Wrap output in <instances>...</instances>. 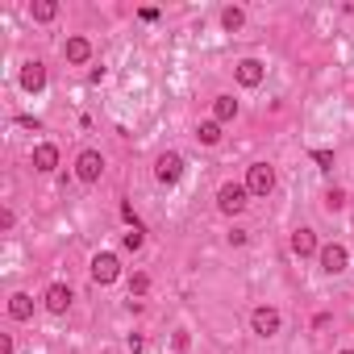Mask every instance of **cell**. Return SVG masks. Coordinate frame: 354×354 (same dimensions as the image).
Wrapping results in <instances>:
<instances>
[{"label":"cell","mask_w":354,"mask_h":354,"mask_svg":"<svg viewBox=\"0 0 354 354\" xmlns=\"http://www.w3.org/2000/svg\"><path fill=\"white\" fill-rule=\"evenodd\" d=\"M321 271H329V275H337V271H346V263H350V254H346V246H337V242H329V246H321Z\"/></svg>","instance_id":"obj_6"},{"label":"cell","mask_w":354,"mask_h":354,"mask_svg":"<svg viewBox=\"0 0 354 354\" xmlns=\"http://www.w3.org/2000/svg\"><path fill=\"white\" fill-rule=\"evenodd\" d=\"M213 117H217V121H234V117H238V100H234V96H217V100H213Z\"/></svg>","instance_id":"obj_15"},{"label":"cell","mask_w":354,"mask_h":354,"mask_svg":"<svg viewBox=\"0 0 354 354\" xmlns=\"http://www.w3.org/2000/svg\"><path fill=\"white\" fill-rule=\"evenodd\" d=\"M142 242H146V234H142V230H129V234L121 238V246H125V250H142Z\"/></svg>","instance_id":"obj_20"},{"label":"cell","mask_w":354,"mask_h":354,"mask_svg":"<svg viewBox=\"0 0 354 354\" xmlns=\"http://www.w3.org/2000/svg\"><path fill=\"white\" fill-rule=\"evenodd\" d=\"M242 21H246V13H242V9H225V13H221V26H225L230 34H234V30H242Z\"/></svg>","instance_id":"obj_18"},{"label":"cell","mask_w":354,"mask_h":354,"mask_svg":"<svg viewBox=\"0 0 354 354\" xmlns=\"http://www.w3.org/2000/svg\"><path fill=\"white\" fill-rule=\"evenodd\" d=\"M55 17H59L55 0H38V5H34V21H55Z\"/></svg>","instance_id":"obj_17"},{"label":"cell","mask_w":354,"mask_h":354,"mask_svg":"<svg viewBox=\"0 0 354 354\" xmlns=\"http://www.w3.org/2000/svg\"><path fill=\"white\" fill-rule=\"evenodd\" d=\"M234 75H238V84H242V88H259L267 71H263V63H259V59H242V63L234 67Z\"/></svg>","instance_id":"obj_9"},{"label":"cell","mask_w":354,"mask_h":354,"mask_svg":"<svg viewBox=\"0 0 354 354\" xmlns=\"http://www.w3.org/2000/svg\"><path fill=\"white\" fill-rule=\"evenodd\" d=\"M313 162H317L321 171H329V167H333V150H313Z\"/></svg>","instance_id":"obj_21"},{"label":"cell","mask_w":354,"mask_h":354,"mask_svg":"<svg viewBox=\"0 0 354 354\" xmlns=\"http://www.w3.org/2000/svg\"><path fill=\"white\" fill-rule=\"evenodd\" d=\"M34 167H38V171H55V167H59V146H50V142L34 146Z\"/></svg>","instance_id":"obj_13"},{"label":"cell","mask_w":354,"mask_h":354,"mask_svg":"<svg viewBox=\"0 0 354 354\" xmlns=\"http://www.w3.org/2000/svg\"><path fill=\"white\" fill-rule=\"evenodd\" d=\"M63 55H67V63H88L92 59V42L88 38H67Z\"/></svg>","instance_id":"obj_12"},{"label":"cell","mask_w":354,"mask_h":354,"mask_svg":"<svg viewBox=\"0 0 354 354\" xmlns=\"http://www.w3.org/2000/svg\"><path fill=\"white\" fill-rule=\"evenodd\" d=\"M146 288H150V275H133V279H129V292H133V296H142Z\"/></svg>","instance_id":"obj_22"},{"label":"cell","mask_w":354,"mask_h":354,"mask_svg":"<svg viewBox=\"0 0 354 354\" xmlns=\"http://www.w3.org/2000/svg\"><path fill=\"white\" fill-rule=\"evenodd\" d=\"M180 175H184V158L180 154H175V150L158 154V162H154V180L158 184H180Z\"/></svg>","instance_id":"obj_4"},{"label":"cell","mask_w":354,"mask_h":354,"mask_svg":"<svg viewBox=\"0 0 354 354\" xmlns=\"http://www.w3.org/2000/svg\"><path fill=\"white\" fill-rule=\"evenodd\" d=\"M279 325H283V317H279V308H271V304H259V308L250 313V329H254L259 337H275Z\"/></svg>","instance_id":"obj_2"},{"label":"cell","mask_w":354,"mask_h":354,"mask_svg":"<svg viewBox=\"0 0 354 354\" xmlns=\"http://www.w3.org/2000/svg\"><path fill=\"white\" fill-rule=\"evenodd\" d=\"M21 88H26V92H42V88H46V67H42L38 59L21 67Z\"/></svg>","instance_id":"obj_10"},{"label":"cell","mask_w":354,"mask_h":354,"mask_svg":"<svg viewBox=\"0 0 354 354\" xmlns=\"http://www.w3.org/2000/svg\"><path fill=\"white\" fill-rule=\"evenodd\" d=\"M342 205H346V192H342V188H329V192H325V209H329V213H337Z\"/></svg>","instance_id":"obj_19"},{"label":"cell","mask_w":354,"mask_h":354,"mask_svg":"<svg viewBox=\"0 0 354 354\" xmlns=\"http://www.w3.org/2000/svg\"><path fill=\"white\" fill-rule=\"evenodd\" d=\"M292 250H296V254H300V259H308V254H321V246H317V234H313V230H304V225H300V230H296V234H292Z\"/></svg>","instance_id":"obj_11"},{"label":"cell","mask_w":354,"mask_h":354,"mask_svg":"<svg viewBox=\"0 0 354 354\" xmlns=\"http://www.w3.org/2000/svg\"><path fill=\"white\" fill-rule=\"evenodd\" d=\"M75 175L84 184H96L100 175H104V158H100V150H84L80 158H75Z\"/></svg>","instance_id":"obj_5"},{"label":"cell","mask_w":354,"mask_h":354,"mask_svg":"<svg viewBox=\"0 0 354 354\" xmlns=\"http://www.w3.org/2000/svg\"><path fill=\"white\" fill-rule=\"evenodd\" d=\"M117 275H121L117 254H109V250H104V254H96V259H92V279H96V283H113Z\"/></svg>","instance_id":"obj_7"},{"label":"cell","mask_w":354,"mask_h":354,"mask_svg":"<svg viewBox=\"0 0 354 354\" xmlns=\"http://www.w3.org/2000/svg\"><path fill=\"white\" fill-rule=\"evenodd\" d=\"M196 138H201L205 146H217V142H221V121H201Z\"/></svg>","instance_id":"obj_16"},{"label":"cell","mask_w":354,"mask_h":354,"mask_svg":"<svg viewBox=\"0 0 354 354\" xmlns=\"http://www.w3.org/2000/svg\"><path fill=\"white\" fill-rule=\"evenodd\" d=\"M42 300H46V308H50L55 317H63V313L71 308V300H75V296H71V288H67V283H50Z\"/></svg>","instance_id":"obj_8"},{"label":"cell","mask_w":354,"mask_h":354,"mask_svg":"<svg viewBox=\"0 0 354 354\" xmlns=\"http://www.w3.org/2000/svg\"><path fill=\"white\" fill-rule=\"evenodd\" d=\"M246 188H250V196H271V188H275V167L254 162L246 171Z\"/></svg>","instance_id":"obj_3"},{"label":"cell","mask_w":354,"mask_h":354,"mask_svg":"<svg viewBox=\"0 0 354 354\" xmlns=\"http://www.w3.org/2000/svg\"><path fill=\"white\" fill-rule=\"evenodd\" d=\"M246 205H250V188H246V184H221V192H217V209H221L225 217H238Z\"/></svg>","instance_id":"obj_1"},{"label":"cell","mask_w":354,"mask_h":354,"mask_svg":"<svg viewBox=\"0 0 354 354\" xmlns=\"http://www.w3.org/2000/svg\"><path fill=\"white\" fill-rule=\"evenodd\" d=\"M0 354H13V337L9 333H0Z\"/></svg>","instance_id":"obj_23"},{"label":"cell","mask_w":354,"mask_h":354,"mask_svg":"<svg viewBox=\"0 0 354 354\" xmlns=\"http://www.w3.org/2000/svg\"><path fill=\"white\" fill-rule=\"evenodd\" d=\"M9 317H13V321H30V317H34V300H30L26 292H13V296H9Z\"/></svg>","instance_id":"obj_14"},{"label":"cell","mask_w":354,"mask_h":354,"mask_svg":"<svg viewBox=\"0 0 354 354\" xmlns=\"http://www.w3.org/2000/svg\"><path fill=\"white\" fill-rule=\"evenodd\" d=\"M342 354H354V350H342Z\"/></svg>","instance_id":"obj_24"}]
</instances>
